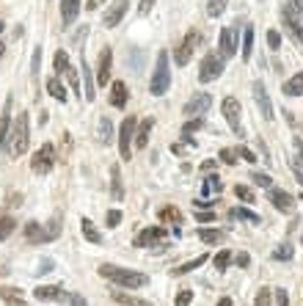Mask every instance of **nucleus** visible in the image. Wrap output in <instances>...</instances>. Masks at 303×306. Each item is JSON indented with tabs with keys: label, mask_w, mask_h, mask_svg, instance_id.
Listing matches in <instances>:
<instances>
[{
	"label": "nucleus",
	"mask_w": 303,
	"mask_h": 306,
	"mask_svg": "<svg viewBox=\"0 0 303 306\" xmlns=\"http://www.w3.org/2000/svg\"><path fill=\"white\" fill-rule=\"evenodd\" d=\"M99 276L111 278L113 284L127 287V290H138V287L149 284V276L138 273V270H130V268H119V265H99Z\"/></svg>",
	"instance_id": "obj_1"
},
{
	"label": "nucleus",
	"mask_w": 303,
	"mask_h": 306,
	"mask_svg": "<svg viewBox=\"0 0 303 306\" xmlns=\"http://www.w3.org/2000/svg\"><path fill=\"white\" fill-rule=\"evenodd\" d=\"M31 144V130H28V113H17L14 124H11V135H9V149L6 152L19 158V155L28 152Z\"/></svg>",
	"instance_id": "obj_2"
},
{
	"label": "nucleus",
	"mask_w": 303,
	"mask_h": 306,
	"mask_svg": "<svg viewBox=\"0 0 303 306\" xmlns=\"http://www.w3.org/2000/svg\"><path fill=\"white\" fill-rule=\"evenodd\" d=\"M168 86H171V69H168V53L160 50L157 53V66H154V74L149 80V91L154 97H163L168 91Z\"/></svg>",
	"instance_id": "obj_3"
},
{
	"label": "nucleus",
	"mask_w": 303,
	"mask_h": 306,
	"mask_svg": "<svg viewBox=\"0 0 303 306\" xmlns=\"http://www.w3.org/2000/svg\"><path fill=\"white\" fill-rule=\"evenodd\" d=\"M138 130V119L135 116H127L124 121H121L119 127V152H121V160H130L132 158V135H135Z\"/></svg>",
	"instance_id": "obj_4"
},
{
	"label": "nucleus",
	"mask_w": 303,
	"mask_h": 306,
	"mask_svg": "<svg viewBox=\"0 0 303 306\" xmlns=\"http://www.w3.org/2000/svg\"><path fill=\"white\" fill-rule=\"evenodd\" d=\"M52 166H56V149H52V144H44L36 155H33L31 168H33L36 174H47Z\"/></svg>",
	"instance_id": "obj_5"
},
{
	"label": "nucleus",
	"mask_w": 303,
	"mask_h": 306,
	"mask_svg": "<svg viewBox=\"0 0 303 306\" xmlns=\"http://www.w3.org/2000/svg\"><path fill=\"white\" fill-rule=\"evenodd\" d=\"M224 74V58L221 56H207L201 61V69H199V80L201 83H210V80L221 78Z\"/></svg>",
	"instance_id": "obj_6"
},
{
	"label": "nucleus",
	"mask_w": 303,
	"mask_h": 306,
	"mask_svg": "<svg viewBox=\"0 0 303 306\" xmlns=\"http://www.w3.org/2000/svg\"><path fill=\"white\" fill-rule=\"evenodd\" d=\"M199 42H201V36H199L196 31H190V33H187V36H185V42L179 44V50L174 53V61H177L179 66H185L187 61H190L193 50H196V47H199Z\"/></svg>",
	"instance_id": "obj_7"
},
{
	"label": "nucleus",
	"mask_w": 303,
	"mask_h": 306,
	"mask_svg": "<svg viewBox=\"0 0 303 306\" xmlns=\"http://www.w3.org/2000/svg\"><path fill=\"white\" fill-rule=\"evenodd\" d=\"M254 99H257V108H259L262 119L273 121V102H270V97H267V88H265V83H262V80H257V83H254Z\"/></svg>",
	"instance_id": "obj_8"
},
{
	"label": "nucleus",
	"mask_w": 303,
	"mask_h": 306,
	"mask_svg": "<svg viewBox=\"0 0 303 306\" xmlns=\"http://www.w3.org/2000/svg\"><path fill=\"white\" fill-rule=\"evenodd\" d=\"M210 105H212L210 94H207V91H196V94H193V99H187L185 113H187V116H201V113L210 111Z\"/></svg>",
	"instance_id": "obj_9"
},
{
	"label": "nucleus",
	"mask_w": 303,
	"mask_h": 306,
	"mask_svg": "<svg viewBox=\"0 0 303 306\" xmlns=\"http://www.w3.org/2000/svg\"><path fill=\"white\" fill-rule=\"evenodd\" d=\"M166 237H168L166 229H160V226H149V229H144V232L135 237V246H138V248H149V246H154V243L166 240Z\"/></svg>",
	"instance_id": "obj_10"
},
{
	"label": "nucleus",
	"mask_w": 303,
	"mask_h": 306,
	"mask_svg": "<svg viewBox=\"0 0 303 306\" xmlns=\"http://www.w3.org/2000/svg\"><path fill=\"white\" fill-rule=\"evenodd\" d=\"M221 111H224L226 121L232 124V130L240 135V102L234 99V97H226V99H224V105H221Z\"/></svg>",
	"instance_id": "obj_11"
},
{
	"label": "nucleus",
	"mask_w": 303,
	"mask_h": 306,
	"mask_svg": "<svg viewBox=\"0 0 303 306\" xmlns=\"http://www.w3.org/2000/svg\"><path fill=\"white\" fill-rule=\"evenodd\" d=\"M237 56V31L224 28L221 31V58H232Z\"/></svg>",
	"instance_id": "obj_12"
},
{
	"label": "nucleus",
	"mask_w": 303,
	"mask_h": 306,
	"mask_svg": "<svg viewBox=\"0 0 303 306\" xmlns=\"http://www.w3.org/2000/svg\"><path fill=\"white\" fill-rule=\"evenodd\" d=\"M111 66H113V53H111V47H105L99 53V64H97V83L99 86H105L111 80Z\"/></svg>",
	"instance_id": "obj_13"
},
{
	"label": "nucleus",
	"mask_w": 303,
	"mask_h": 306,
	"mask_svg": "<svg viewBox=\"0 0 303 306\" xmlns=\"http://www.w3.org/2000/svg\"><path fill=\"white\" fill-rule=\"evenodd\" d=\"M270 201H273L276 210H281V213H292L295 210V199L281 188H270Z\"/></svg>",
	"instance_id": "obj_14"
},
{
	"label": "nucleus",
	"mask_w": 303,
	"mask_h": 306,
	"mask_svg": "<svg viewBox=\"0 0 303 306\" xmlns=\"http://www.w3.org/2000/svg\"><path fill=\"white\" fill-rule=\"evenodd\" d=\"M127 3H130V0H116V3H111V9L105 11V28H116L121 22V17L127 14Z\"/></svg>",
	"instance_id": "obj_15"
},
{
	"label": "nucleus",
	"mask_w": 303,
	"mask_h": 306,
	"mask_svg": "<svg viewBox=\"0 0 303 306\" xmlns=\"http://www.w3.org/2000/svg\"><path fill=\"white\" fill-rule=\"evenodd\" d=\"M281 22H284V28H287V33L295 39L300 47H303V22H298L292 14H289L287 9H281Z\"/></svg>",
	"instance_id": "obj_16"
},
{
	"label": "nucleus",
	"mask_w": 303,
	"mask_h": 306,
	"mask_svg": "<svg viewBox=\"0 0 303 306\" xmlns=\"http://www.w3.org/2000/svg\"><path fill=\"white\" fill-rule=\"evenodd\" d=\"M11 97L6 99V108H3V119H0V149H9V135H11Z\"/></svg>",
	"instance_id": "obj_17"
},
{
	"label": "nucleus",
	"mask_w": 303,
	"mask_h": 306,
	"mask_svg": "<svg viewBox=\"0 0 303 306\" xmlns=\"http://www.w3.org/2000/svg\"><path fill=\"white\" fill-rule=\"evenodd\" d=\"M77 11H80V0H61V17H64V25L75 22Z\"/></svg>",
	"instance_id": "obj_18"
},
{
	"label": "nucleus",
	"mask_w": 303,
	"mask_h": 306,
	"mask_svg": "<svg viewBox=\"0 0 303 306\" xmlns=\"http://www.w3.org/2000/svg\"><path fill=\"white\" fill-rule=\"evenodd\" d=\"M80 232H83V237H86L89 243H94V246H99V243H102V235H99V229L94 226L89 218H80Z\"/></svg>",
	"instance_id": "obj_19"
},
{
	"label": "nucleus",
	"mask_w": 303,
	"mask_h": 306,
	"mask_svg": "<svg viewBox=\"0 0 303 306\" xmlns=\"http://www.w3.org/2000/svg\"><path fill=\"white\" fill-rule=\"evenodd\" d=\"M25 237H28L31 243H44V240H50V237H47V232L42 229V223H36V221L25 223Z\"/></svg>",
	"instance_id": "obj_20"
},
{
	"label": "nucleus",
	"mask_w": 303,
	"mask_h": 306,
	"mask_svg": "<svg viewBox=\"0 0 303 306\" xmlns=\"http://www.w3.org/2000/svg\"><path fill=\"white\" fill-rule=\"evenodd\" d=\"M33 295L39 298V301H52V298H66L64 290L61 287H52V284H44V287H36L33 290Z\"/></svg>",
	"instance_id": "obj_21"
},
{
	"label": "nucleus",
	"mask_w": 303,
	"mask_h": 306,
	"mask_svg": "<svg viewBox=\"0 0 303 306\" xmlns=\"http://www.w3.org/2000/svg\"><path fill=\"white\" fill-rule=\"evenodd\" d=\"M281 91H284L287 97H300V94H303V72H298L295 78H289Z\"/></svg>",
	"instance_id": "obj_22"
},
{
	"label": "nucleus",
	"mask_w": 303,
	"mask_h": 306,
	"mask_svg": "<svg viewBox=\"0 0 303 306\" xmlns=\"http://www.w3.org/2000/svg\"><path fill=\"white\" fill-rule=\"evenodd\" d=\"M111 105H113V108H124V105H127V86L121 83V80H116V83H113Z\"/></svg>",
	"instance_id": "obj_23"
},
{
	"label": "nucleus",
	"mask_w": 303,
	"mask_h": 306,
	"mask_svg": "<svg viewBox=\"0 0 303 306\" xmlns=\"http://www.w3.org/2000/svg\"><path fill=\"white\" fill-rule=\"evenodd\" d=\"M152 127H154V121H152V119H144V121H141V127L135 130V144H138V149H144L146 144H149V133H152Z\"/></svg>",
	"instance_id": "obj_24"
},
{
	"label": "nucleus",
	"mask_w": 303,
	"mask_h": 306,
	"mask_svg": "<svg viewBox=\"0 0 303 306\" xmlns=\"http://www.w3.org/2000/svg\"><path fill=\"white\" fill-rule=\"evenodd\" d=\"M229 218H234V221H248V223H259V215L251 213L248 207H232V210H229Z\"/></svg>",
	"instance_id": "obj_25"
},
{
	"label": "nucleus",
	"mask_w": 303,
	"mask_h": 306,
	"mask_svg": "<svg viewBox=\"0 0 303 306\" xmlns=\"http://www.w3.org/2000/svg\"><path fill=\"white\" fill-rule=\"evenodd\" d=\"M80 69H83V94H86V99L94 102V80H91V69H89V64H86V58H83V64H80Z\"/></svg>",
	"instance_id": "obj_26"
},
{
	"label": "nucleus",
	"mask_w": 303,
	"mask_h": 306,
	"mask_svg": "<svg viewBox=\"0 0 303 306\" xmlns=\"http://www.w3.org/2000/svg\"><path fill=\"white\" fill-rule=\"evenodd\" d=\"M113 301H119V303H124V306H152L149 301H144V298L127 295V292H121V290H113Z\"/></svg>",
	"instance_id": "obj_27"
},
{
	"label": "nucleus",
	"mask_w": 303,
	"mask_h": 306,
	"mask_svg": "<svg viewBox=\"0 0 303 306\" xmlns=\"http://www.w3.org/2000/svg\"><path fill=\"white\" fill-rule=\"evenodd\" d=\"M210 257L207 254H201V257H196V260H190V262H185V265H179V268H174L171 270V276H185V273H190V270H196L199 265H204Z\"/></svg>",
	"instance_id": "obj_28"
},
{
	"label": "nucleus",
	"mask_w": 303,
	"mask_h": 306,
	"mask_svg": "<svg viewBox=\"0 0 303 306\" xmlns=\"http://www.w3.org/2000/svg\"><path fill=\"white\" fill-rule=\"evenodd\" d=\"M240 53H242V61H248V58H251V53H254V28H251V25L242 31V47H240Z\"/></svg>",
	"instance_id": "obj_29"
},
{
	"label": "nucleus",
	"mask_w": 303,
	"mask_h": 306,
	"mask_svg": "<svg viewBox=\"0 0 303 306\" xmlns=\"http://www.w3.org/2000/svg\"><path fill=\"white\" fill-rule=\"evenodd\" d=\"M111 188H113V199L121 201L124 188H121V171H119V166H111Z\"/></svg>",
	"instance_id": "obj_30"
},
{
	"label": "nucleus",
	"mask_w": 303,
	"mask_h": 306,
	"mask_svg": "<svg viewBox=\"0 0 303 306\" xmlns=\"http://www.w3.org/2000/svg\"><path fill=\"white\" fill-rule=\"evenodd\" d=\"M47 91H50L56 99H61V102L66 99V88H64V83H61L58 78H50V80H47Z\"/></svg>",
	"instance_id": "obj_31"
},
{
	"label": "nucleus",
	"mask_w": 303,
	"mask_h": 306,
	"mask_svg": "<svg viewBox=\"0 0 303 306\" xmlns=\"http://www.w3.org/2000/svg\"><path fill=\"white\" fill-rule=\"evenodd\" d=\"M0 295H3V301L9 303V306H28V303L22 301V295H19V292H14L11 287H3V290H0Z\"/></svg>",
	"instance_id": "obj_32"
},
{
	"label": "nucleus",
	"mask_w": 303,
	"mask_h": 306,
	"mask_svg": "<svg viewBox=\"0 0 303 306\" xmlns=\"http://www.w3.org/2000/svg\"><path fill=\"white\" fill-rule=\"evenodd\" d=\"M160 221L163 223H182V213L177 207H163L160 210Z\"/></svg>",
	"instance_id": "obj_33"
},
{
	"label": "nucleus",
	"mask_w": 303,
	"mask_h": 306,
	"mask_svg": "<svg viewBox=\"0 0 303 306\" xmlns=\"http://www.w3.org/2000/svg\"><path fill=\"white\" fill-rule=\"evenodd\" d=\"M52 66H56L58 74H66V69H69V56H66V50H58L56 58H52Z\"/></svg>",
	"instance_id": "obj_34"
},
{
	"label": "nucleus",
	"mask_w": 303,
	"mask_h": 306,
	"mask_svg": "<svg viewBox=\"0 0 303 306\" xmlns=\"http://www.w3.org/2000/svg\"><path fill=\"white\" fill-rule=\"evenodd\" d=\"M199 237L204 243H212V246H215V243L224 240V232H218V229H199Z\"/></svg>",
	"instance_id": "obj_35"
},
{
	"label": "nucleus",
	"mask_w": 303,
	"mask_h": 306,
	"mask_svg": "<svg viewBox=\"0 0 303 306\" xmlns=\"http://www.w3.org/2000/svg\"><path fill=\"white\" fill-rule=\"evenodd\" d=\"M229 262H232V251H218V254H215L212 257V265H215V268H218V270H226L229 268Z\"/></svg>",
	"instance_id": "obj_36"
},
{
	"label": "nucleus",
	"mask_w": 303,
	"mask_h": 306,
	"mask_svg": "<svg viewBox=\"0 0 303 306\" xmlns=\"http://www.w3.org/2000/svg\"><path fill=\"white\" fill-rule=\"evenodd\" d=\"M99 138L105 141V146L113 141V124H111V119H99Z\"/></svg>",
	"instance_id": "obj_37"
},
{
	"label": "nucleus",
	"mask_w": 303,
	"mask_h": 306,
	"mask_svg": "<svg viewBox=\"0 0 303 306\" xmlns=\"http://www.w3.org/2000/svg\"><path fill=\"white\" fill-rule=\"evenodd\" d=\"M210 190H224V182H221V176L218 174H210V176H204V193H210Z\"/></svg>",
	"instance_id": "obj_38"
},
{
	"label": "nucleus",
	"mask_w": 303,
	"mask_h": 306,
	"mask_svg": "<svg viewBox=\"0 0 303 306\" xmlns=\"http://www.w3.org/2000/svg\"><path fill=\"white\" fill-rule=\"evenodd\" d=\"M284 9H287L295 19H298V22H303V0H287Z\"/></svg>",
	"instance_id": "obj_39"
},
{
	"label": "nucleus",
	"mask_w": 303,
	"mask_h": 306,
	"mask_svg": "<svg viewBox=\"0 0 303 306\" xmlns=\"http://www.w3.org/2000/svg\"><path fill=\"white\" fill-rule=\"evenodd\" d=\"M224 9H226V0H210V3H207V14L210 17H221Z\"/></svg>",
	"instance_id": "obj_40"
},
{
	"label": "nucleus",
	"mask_w": 303,
	"mask_h": 306,
	"mask_svg": "<svg viewBox=\"0 0 303 306\" xmlns=\"http://www.w3.org/2000/svg\"><path fill=\"white\" fill-rule=\"evenodd\" d=\"M292 254H295V248L284 243V246H279V248L273 251V260H292Z\"/></svg>",
	"instance_id": "obj_41"
},
{
	"label": "nucleus",
	"mask_w": 303,
	"mask_h": 306,
	"mask_svg": "<svg viewBox=\"0 0 303 306\" xmlns=\"http://www.w3.org/2000/svg\"><path fill=\"white\" fill-rule=\"evenodd\" d=\"M234 196H237V199H242V201H248V204L254 201V190L245 188V185H234Z\"/></svg>",
	"instance_id": "obj_42"
},
{
	"label": "nucleus",
	"mask_w": 303,
	"mask_h": 306,
	"mask_svg": "<svg viewBox=\"0 0 303 306\" xmlns=\"http://www.w3.org/2000/svg\"><path fill=\"white\" fill-rule=\"evenodd\" d=\"M14 226H17L14 218H3V221H0V240H6V237L14 232Z\"/></svg>",
	"instance_id": "obj_43"
},
{
	"label": "nucleus",
	"mask_w": 303,
	"mask_h": 306,
	"mask_svg": "<svg viewBox=\"0 0 303 306\" xmlns=\"http://www.w3.org/2000/svg\"><path fill=\"white\" fill-rule=\"evenodd\" d=\"M199 127H201V116H196L193 121H187V124L182 127V135H185V138H190V135H193V133L199 130Z\"/></svg>",
	"instance_id": "obj_44"
},
{
	"label": "nucleus",
	"mask_w": 303,
	"mask_h": 306,
	"mask_svg": "<svg viewBox=\"0 0 303 306\" xmlns=\"http://www.w3.org/2000/svg\"><path fill=\"white\" fill-rule=\"evenodd\" d=\"M254 306H270V290L262 287V290L257 292V298H254Z\"/></svg>",
	"instance_id": "obj_45"
},
{
	"label": "nucleus",
	"mask_w": 303,
	"mask_h": 306,
	"mask_svg": "<svg viewBox=\"0 0 303 306\" xmlns=\"http://www.w3.org/2000/svg\"><path fill=\"white\" fill-rule=\"evenodd\" d=\"M251 180L257 182L259 188H273V180H270V176H267V174H259V171H257V174L251 176Z\"/></svg>",
	"instance_id": "obj_46"
},
{
	"label": "nucleus",
	"mask_w": 303,
	"mask_h": 306,
	"mask_svg": "<svg viewBox=\"0 0 303 306\" xmlns=\"http://www.w3.org/2000/svg\"><path fill=\"white\" fill-rule=\"evenodd\" d=\"M190 301H193V290H182L177 295V306H190Z\"/></svg>",
	"instance_id": "obj_47"
},
{
	"label": "nucleus",
	"mask_w": 303,
	"mask_h": 306,
	"mask_svg": "<svg viewBox=\"0 0 303 306\" xmlns=\"http://www.w3.org/2000/svg\"><path fill=\"white\" fill-rule=\"evenodd\" d=\"M267 44H270V50H279V47H281L279 31H267Z\"/></svg>",
	"instance_id": "obj_48"
},
{
	"label": "nucleus",
	"mask_w": 303,
	"mask_h": 306,
	"mask_svg": "<svg viewBox=\"0 0 303 306\" xmlns=\"http://www.w3.org/2000/svg\"><path fill=\"white\" fill-rule=\"evenodd\" d=\"M107 226H111V229H116L119 226V223H121V213H119V210H111V213H107Z\"/></svg>",
	"instance_id": "obj_49"
},
{
	"label": "nucleus",
	"mask_w": 303,
	"mask_h": 306,
	"mask_svg": "<svg viewBox=\"0 0 303 306\" xmlns=\"http://www.w3.org/2000/svg\"><path fill=\"white\" fill-rule=\"evenodd\" d=\"M237 155H240L242 160H248V163H257V155H254L248 146H240V149H237Z\"/></svg>",
	"instance_id": "obj_50"
},
{
	"label": "nucleus",
	"mask_w": 303,
	"mask_h": 306,
	"mask_svg": "<svg viewBox=\"0 0 303 306\" xmlns=\"http://www.w3.org/2000/svg\"><path fill=\"white\" fill-rule=\"evenodd\" d=\"M221 160H224L226 166H234V163H237V158H234L232 149H221Z\"/></svg>",
	"instance_id": "obj_51"
},
{
	"label": "nucleus",
	"mask_w": 303,
	"mask_h": 306,
	"mask_svg": "<svg viewBox=\"0 0 303 306\" xmlns=\"http://www.w3.org/2000/svg\"><path fill=\"white\" fill-rule=\"evenodd\" d=\"M276 303H279V306H289L287 290H276Z\"/></svg>",
	"instance_id": "obj_52"
},
{
	"label": "nucleus",
	"mask_w": 303,
	"mask_h": 306,
	"mask_svg": "<svg viewBox=\"0 0 303 306\" xmlns=\"http://www.w3.org/2000/svg\"><path fill=\"white\" fill-rule=\"evenodd\" d=\"M152 6H154V0H141L138 11H141V14H149V11H152Z\"/></svg>",
	"instance_id": "obj_53"
},
{
	"label": "nucleus",
	"mask_w": 303,
	"mask_h": 306,
	"mask_svg": "<svg viewBox=\"0 0 303 306\" xmlns=\"http://www.w3.org/2000/svg\"><path fill=\"white\" fill-rule=\"evenodd\" d=\"M69 306H89L83 295H69Z\"/></svg>",
	"instance_id": "obj_54"
},
{
	"label": "nucleus",
	"mask_w": 303,
	"mask_h": 306,
	"mask_svg": "<svg viewBox=\"0 0 303 306\" xmlns=\"http://www.w3.org/2000/svg\"><path fill=\"white\" fill-rule=\"evenodd\" d=\"M39 64H42V50L33 53V74H39Z\"/></svg>",
	"instance_id": "obj_55"
},
{
	"label": "nucleus",
	"mask_w": 303,
	"mask_h": 306,
	"mask_svg": "<svg viewBox=\"0 0 303 306\" xmlns=\"http://www.w3.org/2000/svg\"><path fill=\"white\" fill-rule=\"evenodd\" d=\"M248 262H251V257H248L245 251H242V254H237V265H240V268H245Z\"/></svg>",
	"instance_id": "obj_56"
},
{
	"label": "nucleus",
	"mask_w": 303,
	"mask_h": 306,
	"mask_svg": "<svg viewBox=\"0 0 303 306\" xmlns=\"http://www.w3.org/2000/svg\"><path fill=\"white\" fill-rule=\"evenodd\" d=\"M196 218H199L201 223H207V221H215V213H199Z\"/></svg>",
	"instance_id": "obj_57"
},
{
	"label": "nucleus",
	"mask_w": 303,
	"mask_h": 306,
	"mask_svg": "<svg viewBox=\"0 0 303 306\" xmlns=\"http://www.w3.org/2000/svg\"><path fill=\"white\" fill-rule=\"evenodd\" d=\"M295 149H298V160L303 163V141L300 138H295Z\"/></svg>",
	"instance_id": "obj_58"
},
{
	"label": "nucleus",
	"mask_w": 303,
	"mask_h": 306,
	"mask_svg": "<svg viewBox=\"0 0 303 306\" xmlns=\"http://www.w3.org/2000/svg\"><path fill=\"white\" fill-rule=\"evenodd\" d=\"M193 204H196V207H199V210H204V207H210V204H212V201H207V199H196V201H193Z\"/></svg>",
	"instance_id": "obj_59"
},
{
	"label": "nucleus",
	"mask_w": 303,
	"mask_h": 306,
	"mask_svg": "<svg viewBox=\"0 0 303 306\" xmlns=\"http://www.w3.org/2000/svg\"><path fill=\"white\" fill-rule=\"evenodd\" d=\"M201 168H204V171H212V168H215V160H204V163H201Z\"/></svg>",
	"instance_id": "obj_60"
},
{
	"label": "nucleus",
	"mask_w": 303,
	"mask_h": 306,
	"mask_svg": "<svg viewBox=\"0 0 303 306\" xmlns=\"http://www.w3.org/2000/svg\"><path fill=\"white\" fill-rule=\"evenodd\" d=\"M295 174H298V182H300V185H303V171H300L298 166H295Z\"/></svg>",
	"instance_id": "obj_61"
},
{
	"label": "nucleus",
	"mask_w": 303,
	"mask_h": 306,
	"mask_svg": "<svg viewBox=\"0 0 303 306\" xmlns=\"http://www.w3.org/2000/svg\"><path fill=\"white\" fill-rule=\"evenodd\" d=\"M218 306H232V301H229V298H221V303Z\"/></svg>",
	"instance_id": "obj_62"
},
{
	"label": "nucleus",
	"mask_w": 303,
	"mask_h": 306,
	"mask_svg": "<svg viewBox=\"0 0 303 306\" xmlns=\"http://www.w3.org/2000/svg\"><path fill=\"white\" fill-rule=\"evenodd\" d=\"M3 50H6V44H3V42H0V58H3Z\"/></svg>",
	"instance_id": "obj_63"
},
{
	"label": "nucleus",
	"mask_w": 303,
	"mask_h": 306,
	"mask_svg": "<svg viewBox=\"0 0 303 306\" xmlns=\"http://www.w3.org/2000/svg\"><path fill=\"white\" fill-rule=\"evenodd\" d=\"M0 33H3V22H0Z\"/></svg>",
	"instance_id": "obj_64"
}]
</instances>
